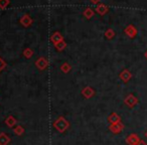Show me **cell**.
<instances>
[{"label": "cell", "mask_w": 147, "mask_h": 145, "mask_svg": "<svg viewBox=\"0 0 147 145\" xmlns=\"http://www.w3.org/2000/svg\"><path fill=\"white\" fill-rule=\"evenodd\" d=\"M124 32H125V34L129 37V38H134V37H136L138 31H137V28L134 26V25L129 24V25H127V26L125 27Z\"/></svg>", "instance_id": "cell-1"}, {"label": "cell", "mask_w": 147, "mask_h": 145, "mask_svg": "<svg viewBox=\"0 0 147 145\" xmlns=\"http://www.w3.org/2000/svg\"><path fill=\"white\" fill-rule=\"evenodd\" d=\"M124 103L127 105V106L129 107V108H133V107H134L135 105L138 104V99H137L136 97L134 96V95L129 94L128 96H127L126 98H125Z\"/></svg>", "instance_id": "cell-2"}, {"label": "cell", "mask_w": 147, "mask_h": 145, "mask_svg": "<svg viewBox=\"0 0 147 145\" xmlns=\"http://www.w3.org/2000/svg\"><path fill=\"white\" fill-rule=\"evenodd\" d=\"M119 77H120V79L123 81V82L127 83L130 81L131 78H132V74H131V71H129V69H123V71L120 73V75H119Z\"/></svg>", "instance_id": "cell-3"}, {"label": "cell", "mask_w": 147, "mask_h": 145, "mask_svg": "<svg viewBox=\"0 0 147 145\" xmlns=\"http://www.w3.org/2000/svg\"><path fill=\"white\" fill-rule=\"evenodd\" d=\"M140 140H141L140 137H139L137 134H131V135H129V136L127 137L126 142L128 143L129 145H137Z\"/></svg>", "instance_id": "cell-4"}, {"label": "cell", "mask_w": 147, "mask_h": 145, "mask_svg": "<svg viewBox=\"0 0 147 145\" xmlns=\"http://www.w3.org/2000/svg\"><path fill=\"white\" fill-rule=\"evenodd\" d=\"M109 11V7L107 6L106 4H104V3H99L98 5H97L96 7V12L99 13L100 15H105L107 12Z\"/></svg>", "instance_id": "cell-5"}, {"label": "cell", "mask_w": 147, "mask_h": 145, "mask_svg": "<svg viewBox=\"0 0 147 145\" xmlns=\"http://www.w3.org/2000/svg\"><path fill=\"white\" fill-rule=\"evenodd\" d=\"M20 23L23 25V26L28 27L29 25H31V23H32V19L30 18V16H29L28 14H24L20 18Z\"/></svg>", "instance_id": "cell-6"}, {"label": "cell", "mask_w": 147, "mask_h": 145, "mask_svg": "<svg viewBox=\"0 0 147 145\" xmlns=\"http://www.w3.org/2000/svg\"><path fill=\"white\" fill-rule=\"evenodd\" d=\"M51 41L55 43V45H57V43H59V41L63 40V36H61L59 32H55L53 35H51Z\"/></svg>", "instance_id": "cell-7"}, {"label": "cell", "mask_w": 147, "mask_h": 145, "mask_svg": "<svg viewBox=\"0 0 147 145\" xmlns=\"http://www.w3.org/2000/svg\"><path fill=\"white\" fill-rule=\"evenodd\" d=\"M94 10H93L92 8H90V7H88V8H86L84 10V12H83V15H84L85 17H86L87 19H90L92 18L93 16H94Z\"/></svg>", "instance_id": "cell-8"}, {"label": "cell", "mask_w": 147, "mask_h": 145, "mask_svg": "<svg viewBox=\"0 0 147 145\" xmlns=\"http://www.w3.org/2000/svg\"><path fill=\"white\" fill-rule=\"evenodd\" d=\"M123 129V125L121 124V123H116V124H114L112 126V131L115 133H119L121 132Z\"/></svg>", "instance_id": "cell-9"}, {"label": "cell", "mask_w": 147, "mask_h": 145, "mask_svg": "<svg viewBox=\"0 0 147 145\" xmlns=\"http://www.w3.org/2000/svg\"><path fill=\"white\" fill-rule=\"evenodd\" d=\"M105 36L107 37L108 39H112L113 37L115 36V31L113 30L112 28H109L106 30V32H105Z\"/></svg>", "instance_id": "cell-10"}, {"label": "cell", "mask_w": 147, "mask_h": 145, "mask_svg": "<svg viewBox=\"0 0 147 145\" xmlns=\"http://www.w3.org/2000/svg\"><path fill=\"white\" fill-rule=\"evenodd\" d=\"M9 5V0H0V8L5 9Z\"/></svg>", "instance_id": "cell-11"}, {"label": "cell", "mask_w": 147, "mask_h": 145, "mask_svg": "<svg viewBox=\"0 0 147 145\" xmlns=\"http://www.w3.org/2000/svg\"><path fill=\"white\" fill-rule=\"evenodd\" d=\"M36 65H37V67H38L39 69H43V67H45V65H47V63H45L43 59H38V61H36Z\"/></svg>", "instance_id": "cell-12"}, {"label": "cell", "mask_w": 147, "mask_h": 145, "mask_svg": "<svg viewBox=\"0 0 147 145\" xmlns=\"http://www.w3.org/2000/svg\"><path fill=\"white\" fill-rule=\"evenodd\" d=\"M55 47H57V49H59V51H61V49H63V47H65V43L63 42V40H61V41H59V43H57V45H55Z\"/></svg>", "instance_id": "cell-13"}, {"label": "cell", "mask_w": 147, "mask_h": 145, "mask_svg": "<svg viewBox=\"0 0 147 145\" xmlns=\"http://www.w3.org/2000/svg\"><path fill=\"white\" fill-rule=\"evenodd\" d=\"M4 67H5V63L2 61V59H0V71H1V69H2Z\"/></svg>", "instance_id": "cell-14"}, {"label": "cell", "mask_w": 147, "mask_h": 145, "mask_svg": "<svg viewBox=\"0 0 147 145\" xmlns=\"http://www.w3.org/2000/svg\"><path fill=\"white\" fill-rule=\"evenodd\" d=\"M90 1H91V3H92V4H99L101 0H90Z\"/></svg>", "instance_id": "cell-15"}, {"label": "cell", "mask_w": 147, "mask_h": 145, "mask_svg": "<svg viewBox=\"0 0 147 145\" xmlns=\"http://www.w3.org/2000/svg\"><path fill=\"white\" fill-rule=\"evenodd\" d=\"M67 63H65V65H63V67H61V69H63V71H67V69H69V67H67Z\"/></svg>", "instance_id": "cell-16"}, {"label": "cell", "mask_w": 147, "mask_h": 145, "mask_svg": "<svg viewBox=\"0 0 147 145\" xmlns=\"http://www.w3.org/2000/svg\"><path fill=\"white\" fill-rule=\"evenodd\" d=\"M137 145H147V143L145 142L144 140H140V141H139V143H138Z\"/></svg>", "instance_id": "cell-17"}, {"label": "cell", "mask_w": 147, "mask_h": 145, "mask_svg": "<svg viewBox=\"0 0 147 145\" xmlns=\"http://www.w3.org/2000/svg\"><path fill=\"white\" fill-rule=\"evenodd\" d=\"M144 57H145V59H147V51H145V53H144Z\"/></svg>", "instance_id": "cell-18"}, {"label": "cell", "mask_w": 147, "mask_h": 145, "mask_svg": "<svg viewBox=\"0 0 147 145\" xmlns=\"http://www.w3.org/2000/svg\"><path fill=\"white\" fill-rule=\"evenodd\" d=\"M145 137H146V138H147V131H146V132H145Z\"/></svg>", "instance_id": "cell-19"}]
</instances>
